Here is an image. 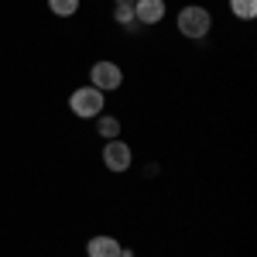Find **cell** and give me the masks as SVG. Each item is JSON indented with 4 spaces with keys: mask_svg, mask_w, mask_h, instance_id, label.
I'll use <instances>...</instances> for the list:
<instances>
[{
    "mask_svg": "<svg viewBox=\"0 0 257 257\" xmlns=\"http://www.w3.org/2000/svg\"><path fill=\"white\" fill-rule=\"evenodd\" d=\"M113 18H117V24H123V28H138V21H134V7H117Z\"/></svg>",
    "mask_w": 257,
    "mask_h": 257,
    "instance_id": "10",
    "label": "cell"
},
{
    "mask_svg": "<svg viewBox=\"0 0 257 257\" xmlns=\"http://www.w3.org/2000/svg\"><path fill=\"white\" fill-rule=\"evenodd\" d=\"M209 28H213V18H209L206 7H182V11H178V31H182L185 38H196V41L206 38Z\"/></svg>",
    "mask_w": 257,
    "mask_h": 257,
    "instance_id": "1",
    "label": "cell"
},
{
    "mask_svg": "<svg viewBox=\"0 0 257 257\" xmlns=\"http://www.w3.org/2000/svg\"><path fill=\"white\" fill-rule=\"evenodd\" d=\"M89 79H93V86H96L99 93H106V89H120L123 72H120L117 62H96V65L89 69Z\"/></svg>",
    "mask_w": 257,
    "mask_h": 257,
    "instance_id": "3",
    "label": "cell"
},
{
    "mask_svg": "<svg viewBox=\"0 0 257 257\" xmlns=\"http://www.w3.org/2000/svg\"><path fill=\"white\" fill-rule=\"evenodd\" d=\"M165 18V0H134V21L138 24H158Z\"/></svg>",
    "mask_w": 257,
    "mask_h": 257,
    "instance_id": "5",
    "label": "cell"
},
{
    "mask_svg": "<svg viewBox=\"0 0 257 257\" xmlns=\"http://www.w3.org/2000/svg\"><path fill=\"white\" fill-rule=\"evenodd\" d=\"M99 138H106V141H113L120 134V120L117 117H99Z\"/></svg>",
    "mask_w": 257,
    "mask_h": 257,
    "instance_id": "9",
    "label": "cell"
},
{
    "mask_svg": "<svg viewBox=\"0 0 257 257\" xmlns=\"http://www.w3.org/2000/svg\"><path fill=\"white\" fill-rule=\"evenodd\" d=\"M120 240L106 237V233H99V237H93L89 243H86V254L89 257H120Z\"/></svg>",
    "mask_w": 257,
    "mask_h": 257,
    "instance_id": "6",
    "label": "cell"
},
{
    "mask_svg": "<svg viewBox=\"0 0 257 257\" xmlns=\"http://www.w3.org/2000/svg\"><path fill=\"white\" fill-rule=\"evenodd\" d=\"M103 161H106L110 172H127V168H131V148H127V141L113 138L103 148Z\"/></svg>",
    "mask_w": 257,
    "mask_h": 257,
    "instance_id": "4",
    "label": "cell"
},
{
    "mask_svg": "<svg viewBox=\"0 0 257 257\" xmlns=\"http://www.w3.org/2000/svg\"><path fill=\"white\" fill-rule=\"evenodd\" d=\"M69 106H72V113L82 117V120L99 117V113H103V93H99L96 86H82V89H76V93L69 96Z\"/></svg>",
    "mask_w": 257,
    "mask_h": 257,
    "instance_id": "2",
    "label": "cell"
},
{
    "mask_svg": "<svg viewBox=\"0 0 257 257\" xmlns=\"http://www.w3.org/2000/svg\"><path fill=\"white\" fill-rule=\"evenodd\" d=\"M48 11L59 14V18H72L79 11V0H48Z\"/></svg>",
    "mask_w": 257,
    "mask_h": 257,
    "instance_id": "8",
    "label": "cell"
},
{
    "mask_svg": "<svg viewBox=\"0 0 257 257\" xmlns=\"http://www.w3.org/2000/svg\"><path fill=\"white\" fill-rule=\"evenodd\" d=\"M230 11H233L240 21H254V14H257V0H230Z\"/></svg>",
    "mask_w": 257,
    "mask_h": 257,
    "instance_id": "7",
    "label": "cell"
},
{
    "mask_svg": "<svg viewBox=\"0 0 257 257\" xmlns=\"http://www.w3.org/2000/svg\"><path fill=\"white\" fill-rule=\"evenodd\" d=\"M117 7H134V0H113Z\"/></svg>",
    "mask_w": 257,
    "mask_h": 257,
    "instance_id": "11",
    "label": "cell"
}]
</instances>
